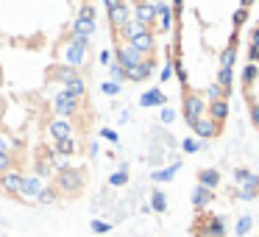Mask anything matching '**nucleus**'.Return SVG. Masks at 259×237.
I'll return each instance as SVG.
<instances>
[{
  "instance_id": "f257e3e1",
  "label": "nucleus",
  "mask_w": 259,
  "mask_h": 237,
  "mask_svg": "<svg viewBox=\"0 0 259 237\" xmlns=\"http://www.w3.org/2000/svg\"><path fill=\"white\" fill-rule=\"evenodd\" d=\"M192 134H195L198 140H214V137L223 134V126H218L214 120L203 117V120H198V123L192 126Z\"/></svg>"
},
{
  "instance_id": "f03ea898",
  "label": "nucleus",
  "mask_w": 259,
  "mask_h": 237,
  "mask_svg": "<svg viewBox=\"0 0 259 237\" xmlns=\"http://www.w3.org/2000/svg\"><path fill=\"white\" fill-rule=\"evenodd\" d=\"M206 117L214 120L218 126H223L229 120V101H212L206 103Z\"/></svg>"
},
{
  "instance_id": "7ed1b4c3",
  "label": "nucleus",
  "mask_w": 259,
  "mask_h": 237,
  "mask_svg": "<svg viewBox=\"0 0 259 237\" xmlns=\"http://www.w3.org/2000/svg\"><path fill=\"white\" fill-rule=\"evenodd\" d=\"M81 184H84V179H81L78 170H62V176H59V187L62 190L75 192V190H81Z\"/></svg>"
},
{
  "instance_id": "20e7f679",
  "label": "nucleus",
  "mask_w": 259,
  "mask_h": 237,
  "mask_svg": "<svg viewBox=\"0 0 259 237\" xmlns=\"http://www.w3.org/2000/svg\"><path fill=\"white\" fill-rule=\"evenodd\" d=\"M78 112V98H70L67 92H62V95L56 98V114H62V117H67V114Z\"/></svg>"
},
{
  "instance_id": "39448f33",
  "label": "nucleus",
  "mask_w": 259,
  "mask_h": 237,
  "mask_svg": "<svg viewBox=\"0 0 259 237\" xmlns=\"http://www.w3.org/2000/svg\"><path fill=\"white\" fill-rule=\"evenodd\" d=\"M0 184H3V190H6V192H12V195H20V190H23V176L6 173L3 179H0Z\"/></svg>"
},
{
  "instance_id": "423d86ee",
  "label": "nucleus",
  "mask_w": 259,
  "mask_h": 237,
  "mask_svg": "<svg viewBox=\"0 0 259 237\" xmlns=\"http://www.w3.org/2000/svg\"><path fill=\"white\" fill-rule=\"evenodd\" d=\"M51 134L62 142V140H70V137H73V129H70L67 120H53V123H51Z\"/></svg>"
},
{
  "instance_id": "0eeeda50",
  "label": "nucleus",
  "mask_w": 259,
  "mask_h": 237,
  "mask_svg": "<svg viewBox=\"0 0 259 237\" xmlns=\"http://www.w3.org/2000/svg\"><path fill=\"white\" fill-rule=\"evenodd\" d=\"M167 101V95H164L162 90H151V92H145V95H142V106H153V103H164Z\"/></svg>"
},
{
  "instance_id": "6e6552de",
  "label": "nucleus",
  "mask_w": 259,
  "mask_h": 237,
  "mask_svg": "<svg viewBox=\"0 0 259 237\" xmlns=\"http://www.w3.org/2000/svg\"><path fill=\"white\" fill-rule=\"evenodd\" d=\"M198 179H201V187H218L220 173H218V170H201V173H198Z\"/></svg>"
},
{
  "instance_id": "1a4fd4ad",
  "label": "nucleus",
  "mask_w": 259,
  "mask_h": 237,
  "mask_svg": "<svg viewBox=\"0 0 259 237\" xmlns=\"http://www.w3.org/2000/svg\"><path fill=\"white\" fill-rule=\"evenodd\" d=\"M9 168H12V156L6 151H0V173H6Z\"/></svg>"
},
{
  "instance_id": "9d476101",
  "label": "nucleus",
  "mask_w": 259,
  "mask_h": 237,
  "mask_svg": "<svg viewBox=\"0 0 259 237\" xmlns=\"http://www.w3.org/2000/svg\"><path fill=\"white\" fill-rule=\"evenodd\" d=\"M103 92H106V95H117L120 84H117V81H106V84H103Z\"/></svg>"
},
{
  "instance_id": "9b49d317",
  "label": "nucleus",
  "mask_w": 259,
  "mask_h": 237,
  "mask_svg": "<svg viewBox=\"0 0 259 237\" xmlns=\"http://www.w3.org/2000/svg\"><path fill=\"white\" fill-rule=\"evenodd\" d=\"M198 148H201L198 140H184V151H198Z\"/></svg>"
}]
</instances>
